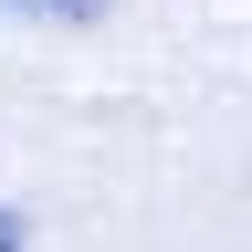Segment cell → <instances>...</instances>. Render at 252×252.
<instances>
[{
	"instance_id": "obj_1",
	"label": "cell",
	"mask_w": 252,
	"mask_h": 252,
	"mask_svg": "<svg viewBox=\"0 0 252 252\" xmlns=\"http://www.w3.org/2000/svg\"><path fill=\"white\" fill-rule=\"evenodd\" d=\"M11 11H32V21H105V0H11Z\"/></svg>"
},
{
	"instance_id": "obj_2",
	"label": "cell",
	"mask_w": 252,
	"mask_h": 252,
	"mask_svg": "<svg viewBox=\"0 0 252 252\" xmlns=\"http://www.w3.org/2000/svg\"><path fill=\"white\" fill-rule=\"evenodd\" d=\"M0 252H21V220H11V210H0Z\"/></svg>"
}]
</instances>
